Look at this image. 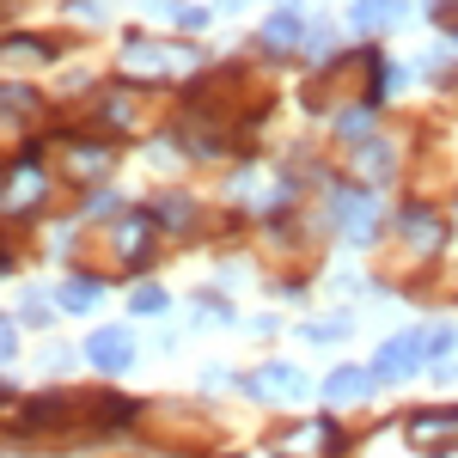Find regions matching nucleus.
<instances>
[{"instance_id":"obj_7","label":"nucleus","mask_w":458,"mask_h":458,"mask_svg":"<svg viewBox=\"0 0 458 458\" xmlns=\"http://www.w3.org/2000/svg\"><path fill=\"white\" fill-rule=\"evenodd\" d=\"M86 354H92L105 373H123V367L135 360V343H129V330H98V336L86 343Z\"/></svg>"},{"instance_id":"obj_4","label":"nucleus","mask_w":458,"mask_h":458,"mask_svg":"<svg viewBox=\"0 0 458 458\" xmlns=\"http://www.w3.org/2000/svg\"><path fill=\"white\" fill-rule=\"evenodd\" d=\"M410 446H416V453L458 446V410H422V416L410 422Z\"/></svg>"},{"instance_id":"obj_10","label":"nucleus","mask_w":458,"mask_h":458,"mask_svg":"<svg viewBox=\"0 0 458 458\" xmlns=\"http://www.w3.org/2000/svg\"><path fill=\"white\" fill-rule=\"evenodd\" d=\"M123 68L129 73H159V68H172V49H159V43H123Z\"/></svg>"},{"instance_id":"obj_1","label":"nucleus","mask_w":458,"mask_h":458,"mask_svg":"<svg viewBox=\"0 0 458 458\" xmlns=\"http://www.w3.org/2000/svg\"><path fill=\"white\" fill-rule=\"evenodd\" d=\"M269 453L276 458H336L343 453V428L336 422H300V428H287V434H276Z\"/></svg>"},{"instance_id":"obj_14","label":"nucleus","mask_w":458,"mask_h":458,"mask_svg":"<svg viewBox=\"0 0 458 458\" xmlns=\"http://www.w3.org/2000/svg\"><path fill=\"white\" fill-rule=\"evenodd\" d=\"M98 293H105L98 276H73V282L62 287V306H68V312H86V306H98Z\"/></svg>"},{"instance_id":"obj_3","label":"nucleus","mask_w":458,"mask_h":458,"mask_svg":"<svg viewBox=\"0 0 458 458\" xmlns=\"http://www.w3.org/2000/svg\"><path fill=\"white\" fill-rule=\"evenodd\" d=\"M330 214H336V226H343L349 239H373V226H379V202H373L367 190H336Z\"/></svg>"},{"instance_id":"obj_16","label":"nucleus","mask_w":458,"mask_h":458,"mask_svg":"<svg viewBox=\"0 0 458 458\" xmlns=\"http://www.w3.org/2000/svg\"><path fill=\"white\" fill-rule=\"evenodd\" d=\"M349 336V318H312L306 324V343H343Z\"/></svg>"},{"instance_id":"obj_19","label":"nucleus","mask_w":458,"mask_h":458,"mask_svg":"<svg viewBox=\"0 0 458 458\" xmlns=\"http://www.w3.org/2000/svg\"><path fill=\"white\" fill-rule=\"evenodd\" d=\"M159 306H165V293H159V287H141V293H135V312H159Z\"/></svg>"},{"instance_id":"obj_5","label":"nucleus","mask_w":458,"mask_h":458,"mask_svg":"<svg viewBox=\"0 0 458 458\" xmlns=\"http://www.w3.org/2000/svg\"><path fill=\"white\" fill-rule=\"evenodd\" d=\"M257 397H282V403H300V397H312V379H306V373H300V367H282V360H276V367H263V373H257Z\"/></svg>"},{"instance_id":"obj_6","label":"nucleus","mask_w":458,"mask_h":458,"mask_svg":"<svg viewBox=\"0 0 458 458\" xmlns=\"http://www.w3.org/2000/svg\"><path fill=\"white\" fill-rule=\"evenodd\" d=\"M43 202V172H37V147L13 165V190H6V214H25Z\"/></svg>"},{"instance_id":"obj_13","label":"nucleus","mask_w":458,"mask_h":458,"mask_svg":"<svg viewBox=\"0 0 458 458\" xmlns=\"http://www.w3.org/2000/svg\"><path fill=\"white\" fill-rule=\"evenodd\" d=\"M367 386H373L367 367H336V373L324 379V397H336V403H343V397H367Z\"/></svg>"},{"instance_id":"obj_12","label":"nucleus","mask_w":458,"mask_h":458,"mask_svg":"<svg viewBox=\"0 0 458 458\" xmlns=\"http://www.w3.org/2000/svg\"><path fill=\"white\" fill-rule=\"evenodd\" d=\"M293 37H300V13H276V19L257 31V43H263L269 55H287V49H293Z\"/></svg>"},{"instance_id":"obj_8","label":"nucleus","mask_w":458,"mask_h":458,"mask_svg":"<svg viewBox=\"0 0 458 458\" xmlns=\"http://www.w3.org/2000/svg\"><path fill=\"white\" fill-rule=\"evenodd\" d=\"M397 19H410L403 0H354V6H349L354 31H379V25H397Z\"/></svg>"},{"instance_id":"obj_18","label":"nucleus","mask_w":458,"mask_h":458,"mask_svg":"<svg viewBox=\"0 0 458 458\" xmlns=\"http://www.w3.org/2000/svg\"><path fill=\"white\" fill-rule=\"evenodd\" d=\"M159 220H165V226H190V220H196L190 196H159Z\"/></svg>"},{"instance_id":"obj_9","label":"nucleus","mask_w":458,"mask_h":458,"mask_svg":"<svg viewBox=\"0 0 458 458\" xmlns=\"http://www.w3.org/2000/svg\"><path fill=\"white\" fill-rule=\"evenodd\" d=\"M397 226H403V239H410V250H434L440 245V220H434V214L428 208H403V220H397Z\"/></svg>"},{"instance_id":"obj_11","label":"nucleus","mask_w":458,"mask_h":458,"mask_svg":"<svg viewBox=\"0 0 458 458\" xmlns=\"http://www.w3.org/2000/svg\"><path fill=\"white\" fill-rule=\"evenodd\" d=\"M147 245H153V239H147V220H141V214H135V220H123V226H116V239H110V250H116L123 263H141Z\"/></svg>"},{"instance_id":"obj_20","label":"nucleus","mask_w":458,"mask_h":458,"mask_svg":"<svg viewBox=\"0 0 458 458\" xmlns=\"http://www.w3.org/2000/svg\"><path fill=\"white\" fill-rule=\"evenodd\" d=\"M306 49H312V55H330V31L312 25V31H306Z\"/></svg>"},{"instance_id":"obj_17","label":"nucleus","mask_w":458,"mask_h":458,"mask_svg":"<svg viewBox=\"0 0 458 458\" xmlns=\"http://www.w3.org/2000/svg\"><path fill=\"white\" fill-rule=\"evenodd\" d=\"M354 165H360V177H386V172H391V153H386L379 141H367V147H360V159H354Z\"/></svg>"},{"instance_id":"obj_2","label":"nucleus","mask_w":458,"mask_h":458,"mask_svg":"<svg viewBox=\"0 0 458 458\" xmlns=\"http://www.w3.org/2000/svg\"><path fill=\"white\" fill-rule=\"evenodd\" d=\"M422 354H428V343L416 336V330H397L386 349L373 354V379H379V386H391V379H410V373L422 367Z\"/></svg>"},{"instance_id":"obj_15","label":"nucleus","mask_w":458,"mask_h":458,"mask_svg":"<svg viewBox=\"0 0 458 458\" xmlns=\"http://www.w3.org/2000/svg\"><path fill=\"white\" fill-rule=\"evenodd\" d=\"M336 135H343V141H373V110L367 105L343 110V116H336Z\"/></svg>"}]
</instances>
